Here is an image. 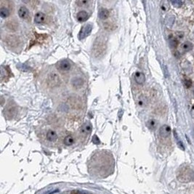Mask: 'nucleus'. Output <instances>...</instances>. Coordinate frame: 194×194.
I'll list each match as a JSON object with an SVG mask.
<instances>
[{"label": "nucleus", "mask_w": 194, "mask_h": 194, "mask_svg": "<svg viewBox=\"0 0 194 194\" xmlns=\"http://www.w3.org/2000/svg\"><path fill=\"white\" fill-rule=\"evenodd\" d=\"M171 133V128L168 125H163L159 130V134L162 137H168Z\"/></svg>", "instance_id": "obj_7"}, {"label": "nucleus", "mask_w": 194, "mask_h": 194, "mask_svg": "<svg viewBox=\"0 0 194 194\" xmlns=\"http://www.w3.org/2000/svg\"><path fill=\"white\" fill-rule=\"evenodd\" d=\"M17 67L20 70H21V71H29V67H27L25 64H21V63H18V64L17 65Z\"/></svg>", "instance_id": "obj_29"}, {"label": "nucleus", "mask_w": 194, "mask_h": 194, "mask_svg": "<svg viewBox=\"0 0 194 194\" xmlns=\"http://www.w3.org/2000/svg\"><path fill=\"white\" fill-rule=\"evenodd\" d=\"M71 84L74 88H81L84 84V81L79 77H75L71 80Z\"/></svg>", "instance_id": "obj_13"}, {"label": "nucleus", "mask_w": 194, "mask_h": 194, "mask_svg": "<svg viewBox=\"0 0 194 194\" xmlns=\"http://www.w3.org/2000/svg\"><path fill=\"white\" fill-rule=\"evenodd\" d=\"M88 13L84 10H82V11L79 12L77 15V18L78 20V21L79 22H84L87 20L88 19Z\"/></svg>", "instance_id": "obj_14"}, {"label": "nucleus", "mask_w": 194, "mask_h": 194, "mask_svg": "<svg viewBox=\"0 0 194 194\" xmlns=\"http://www.w3.org/2000/svg\"><path fill=\"white\" fill-rule=\"evenodd\" d=\"M46 19V15L43 12H37L34 16V22L37 24H42L44 22Z\"/></svg>", "instance_id": "obj_10"}, {"label": "nucleus", "mask_w": 194, "mask_h": 194, "mask_svg": "<svg viewBox=\"0 0 194 194\" xmlns=\"http://www.w3.org/2000/svg\"><path fill=\"white\" fill-rule=\"evenodd\" d=\"M77 4H78L79 7H82V6H85L86 4H88V3H89V1H77Z\"/></svg>", "instance_id": "obj_32"}, {"label": "nucleus", "mask_w": 194, "mask_h": 194, "mask_svg": "<svg viewBox=\"0 0 194 194\" xmlns=\"http://www.w3.org/2000/svg\"><path fill=\"white\" fill-rule=\"evenodd\" d=\"M171 3L174 7H180L183 5V1H180V0H175V1H172Z\"/></svg>", "instance_id": "obj_27"}, {"label": "nucleus", "mask_w": 194, "mask_h": 194, "mask_svg": "<svg viewBox=\"0 0 194 194\" xmlns=\"http://www.w3.org/2000/svg\"><path fill=\"white\" fill-rule=\"evenodd\" d=\"M92 129V127L90 122H86L81 127L80 132L83 135H89L91 133Z\"/></svg>", "instance_id": "obj_8"}, {"label": "nucleus", "mask_w": 194, "mask_h": 194, "mask_svg": "<svg viewBox=\"0 0 194 194\" xmlns=\"http://www.w3.org/2000/svg\"><path fill=\"white\" fill-rule=\"evenodd\" d=\"M192 48H193V44L190 42H185L181 45V49L183 52H188L191 50Z\"/></svg>", "instance_id": "obj_20"}, {"label": "nucleus", "mask_w": 194, "mask_h": 194, "mask_svg": "<svg viewBox=\"0 0 194 194\" xmlns=\"http://www.w3.org/2000/svg\"><path fill=\"white\" fill-rule=\"evenodd\" d=\"M184 84H185V86L187 88L190 87H191V85H192L191 81L189 80V79H185L184 81Z\"/></svg>", "instance_id": "obj_31"}, {"label": "nucleus", "mask_w": 194, "mask_h": 194, "mask_svg": "<svg viewBox=\"0 0 194 194\" xmlns=\"http://www.w3.org/2000/svg\"><path fill=\"white\" fill-rule=\"evenodd\" d=\"M170 44L171 46V47H176V46L178 45V42L175 39H174L173 37H170Z\"/></svg>", "instance_id": "obj_26"}, {"label": "nucleus", "mask_w": 194, "mask_h": 194, "mask_svg": "<svg viewBox=\"0 0 194 194\" xmlns=\"http://www.w3.org/2000/svg\"><path fill=\"white\" fill-rule=\"evenodd\" d=\"M178 179L181 183L194 182V170L188 167L182 169L178 172Z\"/></svg>", "instance_id": "obj_2"}, {"label": "nucleus", "mask_w": 194, "mask_h": 194, "mask_svg": "<svg viewBox=\"0 0 194 194\" xmlns=\"http://www.w3.org/2000/svg\"><path fill=\"white\" fill-rule=\"evenodd\" d=\"M0 15L2 18H7L10 15V12L6 7H1L0 8Z\"/></svg>", "instance_id": "obj_22"}, {"label": "nucleus", "mask_w": 194, "mask_h": 194, "mask_svg": "<svg viewBox=\"0 0 194 194\" xmlns=\"http://www.w3.org/2000/svg\"><path fill=\"white\" fill-rule=\"evenodd\" d=\"M106 49V41L102 36L98 37L94 41L92 47V54L95 57H100L105 53Z\"/></svg>", "instance_id": "obj_1"}, {"label": "nucleus", "mask_w": 194, "mask_h": 194, "mask_svg": "<svg viewBox=\"0 0 194 194\" xmlns=\"http://www.w3.org/2000/svg\"><path fill=\"white\" fill-rule=\"evenodd\" d=\"M16 112H17L16 107H15L14 105L10 104V105L4 109V114L5 115V117H7V119H12V118L15 116Z\"/></svg>", "instance_id": "obj_6"}, {"label": "nucleus", "mask_w": 194, "mask_h": 194, "mask_svg": "<svg viewBox=\"0 0 194 194\" xmlns=\"http://www.w3.org/2000/svg\"><path fill=\"white\" fill-rule=\"evenodd\" d=\"M109 15H110L109 10H107V9H105V8L100 9V11H99V13H98L99 18L102 20L107 19V18L109 17Z\"/></svg>", "instance_id": "obj_18"}, {"label": "nucleus", "mask_w": 194, "mask_h": 194, "mask_svg": "<svg viewBox=\"0 0 194 194\" xmlns=\"http://www.w3.org/2000/svg\"><path fill=\"white\" fill-rule=\"evenodd\" d=\"M73 193H74V194H90L89 193H85V192L83 191H74Z\"/></svg>", "instance_id": "obj_34"}, {"label": "nucleus", "mask_w": 194, "mask_h": 194, "mask_svg": "<svg viewBox=\"0 0 194 194\" xmlns=\"http://www.w3.org/2000/svg\"><path fill=\"white\" fill-rule=\"evenodd\" d=\"M137 104L140 107H145L148 105V97H146V96L143 95V94H142V95L140 96L139 97H138V100H137Z\"/></svg>", "instance_id": "obj_16"}, {"label": "nucleus", "mask_w": 194, "mask_h": 194, "mask_svg": "<svg viewBox=\"0 0 194 194\" xmlns=\"http://www.w3.org/2000/svg\"><path fill=\"white\" fill-rule=\"evenodd\" d=\"M57 67L61 71H67L71 69V64H70V63L67 60H63L60 62H59Z\"/></svg>", "instance_id": "obj_9"}, {"label": "nucleus", "mask_w": 194, "mask_h": 194, "mask_svg": "<svg viewBox=\"0 0 194 194\" xmlns=\"http://www.w3.org/2000/svg\"><path fill=\"white\" fill-rule=\"evenodd\" d=\"M18 15L20 18H23V19H26L29 16V10L26 7H20L19 10H18Z\"/></svg>", "instance_id": "obj_15"}, {"label": "nucleus", "mask_w": 194, "mask_h": 194, "mask_svg": "<svg viewBox=\"0 0 194 194\" xmlns=\"http://www.w3.org/2000/svg\"><path fill=\"white\" fill-rule=\"evenodd\" d=\"M174 135H175V137L176 138V140H177V142H178V145H179V147L181 149H183V150H185V148H184V145H183L182 141L180 140V139L179 137H178V135L177 134L176 132H174Z\"/></svg>", "instance_id": "obj_25"}, {"label": "nucleus", "mask_w": 194, "mask_h": 194, "mask_svg": "<svg viewBox=\"0 0 194 194\" xmlns=\"http://www.w3.org/2000/svg\"><path fill=\"white\" fill-rule=\"evenodd\" d=\"M156 126H157V122L154 119H150V120L148 121V122H147V127L149 129H150V130H155Z\"/></svg>", "instance_id": "obj_23"}, {"label": "nucleus", "mask_w": 194, "mask_h": 194, "mask_svg": "<svg viewBox=\"0 0 194 194\" xmlns=\"http://www.w3.org/2000/svg\"><path fill=\"white\" fill-rule=\"evenodd\" d=\"M92 30V24H86L82 26L79 33V39L82 40L87 37L90 34Z\"/></svg>", "instance_id": "obj_3"}, {"label": "nucleus", "mask_w": 194, "mask_h": 194, "mask_svg": "<svg viewBox=\"0 0 194 194\" xmlns=\"http://www.w3.org/2000/svg\"><path fill=\"white\" fill-rule=\"evenodd\" d=\"M64 143L65 145L70 146V145H72L74 143V138L72 135H67L64 139Z\"/></svg>", "instance_id": "obj_21"}, {"label": "nucleus", "mask_w": 194, "mask_h": 194, "mask_svg": "<svg viewBox=\"0 0 194 194\" xmlns=\"http://www.w3.org/2000/svg\"><path fill=\"white\" fill-rule=\"evenodd\" d=\"M6 27L10 31H16L18 28V23L15 21H10L6 23Z\"/></svg>", "instance_id": "obj_17"}, {"label": "nucleus", "mask_w": 194, "mask_h": 194, "mask_svg": "<svg viewBox=\"0 0 194 194\" xmlns=\"http://www.w3.org/2000/svg\"><path fill=\"white\" fill-rule=\"evenodd\" d=\"M46 137L47 139V140L49 141V142H55L57 139V135L55 131H53V130H48V132H47Z\"/></svg>", "instance_id": "obj_11"}, {"label": "nucleus", "mask_w": 194, "mask_h": 194, "mask_svg": "<svg viewBox=\"0 0 194 194\" xmlns=\"http://www.w3.org/2000/svg\"><path fill=\"white\" fill-rule=\"evenodd\" d=\"M103 26H104V29L107 31H113L114 30L115 28H116V26H115L114 23L110 22L105 23H104Z\"/></svg>", "instance_id": "obj_24"}, {"label": "nucleus", "mask_w": 194, "mask_h": 194, "mask_svg": "<svg viewBox=\"0 0 194 194\" xmlns=\"http://www.w3.org/2000/svg\"><path fill=\"white\" fill-rule=\"evenodd\" d=\"M48 82L51 87H57L60 84V79L57 73H51L48 77Z\"/></svg>", "instance_id": "obj_5"}, {"label": "nucleus", "mask_w": 194, "mask_h": 194, "mask_svg": "<svg viewBox=\"0 0 194 194\" xmlns=\"http://www.w3.org/2000/svg\"><path fill=\"white\" fill-rule=\"evenodd\" d=\"M193 94H194V90H193Z\"/></svg>", "instance_id": "obj_35"}, {"label": "nucleus", "mask_w": 194, "mask_h": 194, "mask_svg": "<svg viewBox=\"0 0 194 194\" xmlns=\"http://www.w3.org/2000/svg\"><path fill=\"white\" fill-rule=\"evenodd\" d=\"M5 42L10 47H16L20 43L19 38L15 35H8L5 38Z\"/></svg>", "instance_id": "obj_4"}, {"label": "nucleus", "mask_w": 194, "mask_h": 194, "mask_svg": "<svg viewBox=\"0 0 194 194\" xmlns=\"http://www.w3.org/2000/svg\"><path fill=\"white\" fill-rule=\"evenodd\" d=\"M164 75H165V77H168L169 72H168V70H167V66H164Z\"/></svg>", "instance_id": "obj_33"}, {"label": "nucleus", "mask_w": 194, "mask_h": 194, "mask_svg": "<svg viewBox=\"0 0 194 194\" xmlns=\"http://www.w3.org/2000/svg\"><path fill=\"white\" fill-rule=\"evenodd\" d=\"M135 80L139 84H142L145 82V77L142 73L141 72H136L135 74Z\"/></svg>", "instance_id": "obj_12"}, {"label": "nucleus", "mask_w": 194, "mask_h": 194, "mask_svg": "<svg viewBox=\"0 0 194 194\" xmlns=\"http://www.w3.org/2000/svg\"><path fill=\"white\" fill-rule=\"evenodd\" d=\"M175 21V17L172 15H168L165 19V23L168 27H172Z\"/></svg>", "instance_id": "obj_19"}, {"label": "nucleus", "mask_w": 194, "mask_h": 194, "mask_svg": "<svg viewBox=\"0 0 194 194\" xmlns=\"http://www.w3.org/2000/svg\"><path fill=\"white\" fill-rule=\"evenodd\" d=\"M92 142L94 144H96V145H97V144L100 143V140H99L98 137H97V136L96 135H93Z\"/></svg>", "instance_id": "obj_30"}, {"label": "nucleus", "mask_w": 194, "mask_h": 194, "mask_svg": "<svg viewBox=\"0 0 194 194\" xmlns=\"http://www.w3.org/2000/svg\"><path fill=\"white\" fill-rule=\"evenodd\" d=\"M7 76V70L4 69V68L3 66L1 67V80L4 79V77H6Z\"/></svg>", "instance_id": "obj_28"}]
</instances>
